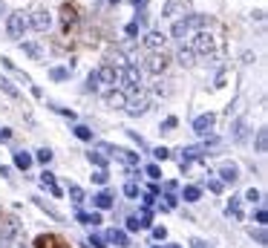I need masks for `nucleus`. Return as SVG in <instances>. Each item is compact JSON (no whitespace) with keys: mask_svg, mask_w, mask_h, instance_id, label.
Here are the masks:
<instances>
[{"mask_svg":"<svg viewBox=\"0 0 268 248\" xmlns=\"http://www.w3.org/2000/svg\"><path fill=\"white\" fill-rule=\"evenodd\" d=\"M0 90L9 95V98H21V90H18V87H15L9 78H3V75H0Z\"/></svg>","mask_w":268,"mask_h":248,"instance_id":"25","label":"nucleus"},{"mask_svg":"<svg viewBox=\"0 0 268 248\" xmlns=\"http://www.w3.org/2000/svg\"><path fill=\"white\" fill-rule=\"evenodd\" d=\"M193 55H210L213 52V35L210 32H196L193 38H190V46H187Z\"/></svg>","mask_w":268,"mask_h":248,"instance_id":"5","label":"nucleus"},{"mask_svg":"<svg viewBox=\"0 0 268 248\" xmlns=\"http://www.w3.org/2000/svg\"><path fill=\"white\" fill-rule=\"evenodd\" d=\"M170 248H182V246H170Z\"/></svg>","mask_w":268,"mask_h":248,"instance_id":"58","label":"nucleus"},{"mask_svg":"<svg viewBox=\"0 0 268 248\" xmlns=\"http://www.w3.org/2000/svg\"><path fill=\"white\" fill-rule=\"evenodd\" d=\"M153 248H162V246H153Z\"/></svg>","mask_w":268,"mask_h":248,"instance_id":"59","label":"nucleus"},{"mask_svg":"<svg viewBox=\"0 0 268 248\" xmlns=\"http://www.w3.org/2000/svg\"><path fill=\"white\" fill-rule=\"evenodd\" d=\"M72 133H75L81 142H92V130H89L87 124H75V127H72Z\"/></svg>","mask_w":268,"mask_h":248,"instance_id":"28","label":"nucleus"},{"mask_svg":"<svg viewBox=\"0 0 268 248\" xmlns=\"http://www.w3.org/2000/svg\"><path fill=\"white\" fill-rule=\"evenodd\" d=\"M213 124H216V116L213 113H205V116L193 119V133L196 136H208L210 130H213Z\"/></svg>","mask_w":268,"mask_h":248,"instance_id":"9","label":"nucleus"},{"mask_svg":"<svg viewBox=\"0 0 268 248\" xmlns=\"http://www.w3.org/2000/svg\"><path fill=\"white\" fill-rule=\"evenodd\" d=\"M55 248H69V246H63V243H58V246H55Z\"/></svg>","mask_w":268,"mask_h":248,"instance_id":"55","label":"nucleus"},{"mask_svg":"<svg viewBox=\"0 0 268 248\" xmlns=\"http://www.w3.org/2000/svg\"><path fill=\"white\" fill-rule=\"evenodd\" d=\"M225 214H228V217H234V219H242V205H239V199H237V196H234V199L228 202Z\"/></svg>","mask_w":268,"mask_h":248,"instance_id":"27","label":"nucleus"},{"mask_svg":"<svg viewBox=\"0 0 268 248\" xmlns=\"http://www.w3.org/2000/svg\"><path fill=\"white\" fill-rule=\"evenodd\" d=\"M254 219H257L260 225H266V222H268V214H266V208H257V214H254Z\"/></svg>","mask_w":268,"mask_h":248,"instance_id":"45","label":"nucleus"},{"mask_svg":"<svg viewBox=\"0 0 268 248\" xmlns=\"http://www.w3.org/2000/svg\"><path fill=\"white\" fill-rule=\"evenodd\" d=\"M98 90V78H95V69L87 75V93H95Z\"/></svg>","mask_w":268,"mask_h":248,"instance_id":"39","label":"nucleus"},{"mask_svg":"<svg viewBox=\"0 0 268 248\" xmlns=\"http://www.w3.org/2000/svg\"><path fill=\"white\" fill-rule=\"evenodd\" d=\"M21 49H23L29 58H35V61H41V58H43V49H41L35 41H26V43H21Z\"/></svg>","mask_w":268,"mask_h":248,"instance_id":"19","label":"nucleus"},{"mask_svg":"<svg viewBox=\"0 0 268 248\" xmlns=\"http://www.w3.org/2000/svg\"><path fill=\"white\" fill-rule=\"evenodd\" d=\"M32 199H35V205H38V208H43V211H46V214H49L52 219H58V222H61V214L55 211V208H49V205H46L43 199H38V196H32Z\"/></svg>","mask_w":268,"mask_h":248,"instance_id":"31","label":"nucleus"},{"mask_svg":"<svg viewBox=\"0 0 268 248\" xmlns=\"http://www.w3.org/2000/svg\"><path fill=\"white\" fill-rule=\"evenodd\" d=\"M176 124H179V119H176V116H167V119L162 122V133H170V130H173Z\"/></svg>","mask_w":268,"mask_h":248,"instance_id":"38","label":"nucleus"},{"mask_svg":"<svg viewBox=\"0 0 268 248\" xmlns=\"http://www.w3.org/2000/svg\"><path fill=\"white\" fill-rule=\"evenodd\" d=\"M98 150L107 156H113V159H119V162H124L127 167H139V153H133V150H127V147H116V145H107V142H101L98 145Z\"/></svg>","mask_w":268,"mask_h":248,"instance_id":"3","label":"nucleus"},{"mask_svg":"<svg viewBox=\"0 0 268 248\" xmlns=\"http://www.w3.org/2000/svg\"><path fill=\"white\" fill-rule=\"evenodd\" d=\"M52 110H55V113H61V116H66L69 122H75V113H72V110H66V107H58V104H52Z\"/></svg>","mask_w":268,"mask_h":248,"instance_id":"41","label":"nucleus"},{"mask_svg":"<svg viewBox=\"0 0 268 248\" xmlns=\"http://www.w3.org/2000/svg\"><path fill=\"white\" fill-rule=\"evenodd\" d=\"M35 159H38L41 165H49V162H52V150H49V147H41V150L35 153Z\"/></svg>","mask_w":268,"mask_h":248,"instance_id":"33","label":"nucleus"},{"mask_svg":"<svg viewBox=\"0 0 268 248\" xmlns=\"http://www.w3.org/2000/svg\"><path fill=\"white\" fill-rule=\"evenodd\" d=\"M208 26H210V18H208V15H185V18H179L176 23H173V29H170V32H173V38H176V41H182V43H185V38L190 41L196 32L208 29Z\"/></svg>","mask_w":268,"mask_h":248,"instance_id":"1","label":"nucleus"},{"mask_svg":"<svg viewBox=\"0 0 268 248\" xmlns=\"http://www.w3.org/2000/svg\"><path fill=\"white\" fill-rule=\"evenodd\" d=\"M61 23H63V32H69L78 23V6L75 3H63L61 6Z\"/></svg>","mask_w":268,"mask_h":248,"instance_id":"6","label":"nucleus"},{"mask_svg":"<svg viewBox=\"0 0 268 248\" xmlns=\"http://www.w3.org/2000/svg\"><path fill=\"white\" fill-rule=\"evenodd\" d=\"M266 150H268V130L260 127L257 130V153H266Z\"/></svg>","mask_w":268,"mask_h":248,"instance_id":"26","label":"nucleus"},{"mask_svg":"<svg viewBox=\"0 0 268 248\" xmlns=\"http://www.w3.org/2000/svg\"><path fill=\"white\" fill-rule=\"evenodd\" d=\"M165 237H167V228L165 225H156L153 228V240H165Z\"/></svg>","mask_w":268,"mask_h":248,"instance_id":"42","label":"nucleus"},{"mask_svg":"<svg viewBox=\"0 0 268 248\" xmlns=\"http://www.w3.org/2000/svg\"><path fill=\"white\" fill-rule=\"evenodd\" d=\"M104 237H107V243H113V246H119V248L130 246V237H127V231H124V228H113V231H107Z\"/></svg>","mask_w":268,"mask_h":248,"instance_id":"14","label":"nucleus"},{"mask_svg":"<svg viewBox=\"0 0 268 248\" xmlns=\"http://www.w3.org/2000/svg\"><path fill=\"white\" fill-rule=\"evenodd\" d=\"M176 58H179V63H182V66H190L196 55H193V52H190L187 46H182V49H179V55H176Z\"/></svg>","mask_w":268,"mask_h":248,"instance_id":"29","label":"nucleus"},{"mask_svg":"<svg viewBox=\"0 0 268 248\" xmlns=\"http://www.w3.org/2000/svg\"><path fill=\"white\" fill-rule=\"evenodd\" d=\"M179 9H182V15H185V0H167V6H165V18H179Z\"/></svg>","mask_w":268,"mask_h":248,"instance_id":"18","label":"nucleus"},{"mask_svg":"<svg viewBox=\"0 0 268 248\" xmlns=\"http://www.w3.org/2000/svg\"><path fill=\"white\" fill-rule=\"evenodd\" d=\"M190 248H210V243H205V240H190Z\"/></svg>","mask_w":268,"mask_h":248,"instance_id":"51","label":"nucleus"},{"mask_svg":"<svg viewBox=\"0 0 268 248\" xmlns=\"http://www.w3.org/2000/svg\"><path fill=\"white\" fill-rule=\"evenodd\" d=\"M23 237V225L15 217H3L0 219V248H12L18 246V240Z\"/></svg>","mask_w":268,"mask_h":248,"instance_id":"2","label":"nucleus"},{"mask_svg":"<svg viewBox=\"0 0 268 248\" xmlns=\"http://www.w3.org/2000/svg\"><path fill=\"white\" fill-rule=\"evenodd\" d=\"M32 153H26V150H15V167H21V170H29L32 167Z\"/></svg>","mask_w":268,"mask_h":248,"instance_id":"17","label":"nucleus"},{"mask_svg":"<svg viewBox=\"0 0 268 248\" xmlns=\"http://www.w3.org/2000/svg\"><path fill=\"white\" fill-rule=\"evenodd\" d=\"M231 130H234V133H231V136H234V142H242V139H245V119L234 122V127H231Z\"/></svg>","mask_w":268,"mask_h":248,"instance_id":"30","label":"nucleus"},{"mask_svg":"<svg viewBox=\"0 0 268 248\" xmlns=\"http://www.w3.org/2000/svg\"><path fill=\"white\" fill-rule=\"evenodd\" d=\"M41 185L52 187V185H55V173H52V170H43V173H41Z\"/></svg>","mask_w":268,"mask_h":248,"instance_id":"36","label":"nucleus"},{"mask_svg":"<svg viewBox=\"0 0 268 248\" xmlns=\"http://www.w3.org/2000/svg\"><path fill=\"white\" fill-rule=\"evenodd\" d=\"M124 193H127L130 199H136V196H139V185H136V182H127V185H124Z\"/></svg>","mask_w":268,"mask_h":248,"instance_id":"40","label":"nucleus"},{"mask_svg":"<svg viewBox=\"0 0 268 248\" xmlns=\"http://www.w3.org/2000/svg\"><path fill=\"white\" fill-rule=\"evenodd\" d=\"M199 196H202V187L199 185H187L182 190V199H185V202H199Z\"/></svg>","mask_w":268,"mask_h":248,"instance_id":"21","label":"nucleus"},{"mask_svg":"<svg viewBox=\"0 0 268 248\" xmlns=\"http://www.w3.org/2000/svg\"><path fill=\"white\" fill-rule=\"evenodd\" d=\"M133 6H136V12H144V6H147V0H133Z\"/></svg>","mask_w":268,"mask_h":248,"instance_id":"54","label":"nucleus"},{"mask_svg":"<svg viewBox=\"0 0 268 248\" xmlns=\"http://www.w3.org/2000/svg\"><path fill=\"white\" fill-rule=\"evenodd\" d=\"M130 139H133V142H136V145H139V147H147V145H144V139H142V136H139V133H133V130H130Z\"/></svg>","mask_w":268,"mask_h":248,"instance_id":"50","label":"nucleus"},{"mask_svg":"<svg viewBox=\"0 0 268 248\" xmlns=\"http://www.w3.org/2000/svg\"><path fill=\"white\" fill-rule=\"evenodd\" d=\"M75 219H78L81 225H89V228H98V225L104 222L98 211H75Z\"/></svg>","mask_w":268,"mask_h":248,"instance_id":"13","label":"nucleus"},{"mask_svg":"<svg viewBox=\"0 0 268 248\" xmlns=\"http://www.w3.org/2000/svg\"><path fill=\"white\" fill-rule=\"evenodd\" d=\"M9 139H12V130H9V127H3V130H0V142H9Z\"/></svg>","mask_w":268,"mask_h":248,"instance_id":"52","label":"nucleus"},{"mask_svg":"<svg viewBox=\"0 0 268 248\" xmlns=\"http://www.w3.org/2000/svg\"><path fill=\"white\" fill-rule=\"evenodd\" d=\"M219 179H222V182H237L239 167L234 165V162H222V165H219Z\"/></svg>","mask_w":268,"mask_h":248,"instance_id":"15","label":"nucleus"},{"mask_svg":"<svg viewBox=\"0 0 268 248\" xmlns=\"http://www.w3.org/2000/svg\"><path fill=\"white\" fill-rule=\"evenodd\" d=\"M0 15H3V0H0Z\"/></svg>","mask_w":268,"mask_h":248,"instance_id":"56","label":"nucleus"},{"mask_svg":"<svg viewBox=\"0 0 268 248\" xmlns=\"http://www.w3.org/2000/svg\"><path fill=\"white\" fill-rule=\"evenodd\" d=\"M127 35H130V38H136V35H139V23H136V21H133V23H127Z\"/></svg>","mask_w":268,"mask_h":248,"instance_id":"48","label":"nucleus"},{"mask_svg":"<svg viewBox=\"0 0 268 248\" xmlns=\"http://www.w3.org/2000/svg\"><path fill=\"white\" fill-rule=\"evenodd\" d=\"M176 190H179L176 182H165V193H176Z\"/></svg>","mask_w":268,"mask_h":248,"instance_id":"53","label":"nucleus"},{"mask_svg":"<svg viewBox=\"0 0 268 248\" xmlns=\"http://www.w3.org/2000/svg\"><path fill=\"white\" fill-rule=\"evenodd\" d=\"M92 205H95V211L101 214V211H110V208L116 205V199H113V193H110V190H101V193H95V196H92Z\"/></svg>","mask_w":268,"mask_h":248,"instance_id":"12","label":"nucleus"},{"mask_svg":"<svg viewBox=\"0 0 268 248\" xmlns=\"http://www.w3.org/2000/svg\"><path fill=\"white\" fill-rule=\"evenodd\" d=\"M66 193H69V199H72V202H75L78 208H81V205H84V199H87L84 187H78V185H69V190H66Z\"/></svg>","mask_w":268,"mask_h":248,"instance_id":"24","label":"nucleus"},{"mask_svg":"<svg viewBox=\"0 0 268 248\" xmlns=\"http://www.w3.org/2000/svg\"><path fill=\"white\" fill-rule=\"evenodd\" d=\"M251 237H254L260 246H266V231H263V228H260V231H254V228H251Z\"/></svg>","mask_w":268,"mask_h":248,"instance_id":"43","label":"nucleus"},{"mask_svg":"<svg viewBox=\"0 0 268 248\" xmlns=\"http://www.w3.org/2000/svg\"><path fill=\"white\" fill-rule=\"evenodd\" d=\"M87 159L92 162V165H95V167H98V170H107V162H110V159H107V156L101 153V150H89V153H87Z\"/></svg>","mask_w":268,"mask_h":248,"instance_id":"20","label":"nucleus"},{"mask_svg":"<svg viewBox=\"0 0 268 248\" xmlns=\"http://www.w3.org/2000/svg\"><path fill=\"white\" fill-rule=\"evenodd\" d=\"M208 190L210 193H219V190H222V182H219V179H208Z\"/></svg>","mask_w":268,"mask_h":248,"instance_id":"46","label":"nucleus"},{"mask_svg":"<svg viewBox=\"0 0 268 248\" xmlns=\"http://www.w3.org/2000/svg\"><path fill=\"white\" fill-rule=\"evenodd\" d=\"M153 156H156L159 162H165V159L170 156V150H167V147H156V150H153Z\"/></svg>","mask_w":268,"mask_h":248,"instance_id":"44","label":"nucleus"},{"mask_svg":"<svg viewBox=\"0 0 268 248\" xmlns=\"http://www.w3.org/2000/svg\"><path fill=\"white\" fill-rule=\"evenodd\" d=\"M165 35L162 32H147L144 38H142V43H144V49H150V52H162V46H165Z\"/></svg>","mask_w":268,"mask_h":248,"instance_id":"11","label":"nucleus"},{"mask_svg":"<svg viewBox=\"0 0 268 248\" xmlns=\"http://www.w3.org/2000/svg\"><path fill=\"white\" fill-rule=\"evenodd\" d=\"M167 63H170V58H167L165 52H150V58H147V69H150V72H156V75H159V72H165V69H167Z\"/></svg>","mask_w":268,"mask_h":248,"instance_id":"10","label":"nucleus"},{"mask_svg":"<svg viewBox=\"0 0 268 248\" xmlns=\"http://www.w3.org/2000/svg\"><path fill=\"white\" fill-rule=\"evenodd\" d=\"M144 173H147L153 182H159V179H162V167H159V165H147V167H144Z\"/></svg>","mask_w":268,"mask_h":248,"instance_id":"34","label":"nucleus"},{"mask_svg":"<svg viewBox=\"0 0 268 248\" xmlns=\"http://www.w3.org/2000/svg\"><path fill=\"white\" fill-rule=\"evenodd\" d=\"M89 246H92V248H107V237H101V234H92V237H89Z\"/></svg>","mask_w":268,"mask_h":248,"instance_id":"37","label":"nucleus"},{"mask_svg":"<svg viewBox=\"0 0 268 248\" xmlns=\"http://www.w3.org/2000/svg\"><path fill=\"white\" fill-rule=\"evenodd\" d=\"M110 3H113V6H116V3H121V0H110Z\"/></svg>","mask_w":268,"mask_h":248,"instance_id":"57","label":"nucleus"},{"mask_svg":"<svg viewBox=\"0 0 268 248\" xmlns=\"http://www.w3.org/2000/svg\"><path fill=\"white\" fill-rule=\"evenodd\" d=\"M69 75H72V66H52L49 69V78L52 81H66Z\"/></svg>","mask_w":268,"mask_h":248,"instance_id":"22","label":"nucleus"},{"mask_svg":"<svg viewBox=\"0 0 268 248\" xmlns=\"http://www.w3.org/2000/svg\"><path fill=\"white\" fill-rule=\"evenodd\" d=\"M29 26L32 29H38V32H46L49 26H52V15H49L46 9H38V12L29 18Z\"/></svg>","mask_w":268,"mask_h":248,"instance_id":"8","label":"nucleus"},{"mask_svg":"<svg viewBox=\"0 0 268 248\" xmlns=\"http://www.w3.org/2000/svg\"><path fill=\"white\" fill-rule=\"evenodd\" d=\"M127 231H139V219L136 217H127Z\"/></svg>","mask_w":268,"mask_h":248,"instance_id":"49","label":"nucleus"},{"mask_svg":"<svg viewBox=\"0 0 268 248\" xmlns=\"http://www.w3.org/2000/svg\"><path fill=\"white\" fill-rule=\"evenodd\" d=\"M61 240L58 237H52V234H41L38 240H35V248H55Z\"/></svg>","mask_w":268,"mask_h":248,"instance_id":"23","label":"nucleus"},{"mask_svg":"<svg viewBox=\"0 0 268 248\" xmlns=\"http://www.w3.org/2000/svg\"><path fill=\"white\" fill-rule=\"evenodd\" d=\"M147 110H150V95L127 98V113H130V116H144Z\"/></svg>","mask_w":268,"mask_h":248,"instance_id":"7","label":"nucleus"},{"mask_svg":"<svg viewBox=\"0 0 268 248\" xmlns=\"http://www.w3.org/2000/svg\"><path fill=\"white\" fill-rule=\"evenodd\" d=\"M245 199H248V202H260V190H257V187H251V190L245 193Z\"/></svg>","mask_w":268,"mask_h":248,"instance_id":"47","label":"nucleus"},{"mask_svg":"<svg viewBox=\"0 0 268 248\" xmlns=\"http://www.w3.org/2000/svg\"><path fill=\"white\" fill-rule=\"evenodd\" d=\"M92 182H95V185H107V182H110V173H107V170H95V173H92Z\"/></svg>","mask_w":268,"mask_h":248,"instance_id":"35","label":"nucleus"},{"mask_svg":"<svg viewBox=\"0 0 268 248\" xmlns=\"http://www.w3.org/2000/svg\"><path fill=\"white\" fill-rule=\"evenodd\" d=\"M127 98H130V95H124V93H121V90H116V87H113L110 93L104 95V101H107V107H113V110H119V107H127Z\"/></svg>","mask_w":268,"mask_h":248,"instance_id":"16","label":"nucleus"},{"mask_svg":"<svg viewBox=\"0 0 268 248\" xmlns=\"http://www.w3.org/2000/svg\"><path fill=\"white\" fill-rule=\"evenodd\" d=\"M26 29H29V18H26V12H12V15L6 18V35H9L12 41L23 38V32Z\"/></svg>","mask_w":268,"mask_h":248,"instance_id":"4","label":"nucleus"},{"mask_svg":"<svg viewBox=\"0 0 268 248\" xmlns=\"http://www.w3.org/2000/svg\"><path fill=\"white\" fill-rule=\"evenodd\" d=\"M139 228H150V225H153V214H150V211H144V208H142V214H139Z\"/></svg>","mask_w":268,"mask_h":248,"instance_id":"32","label":"nucleus"}]
</instances>
